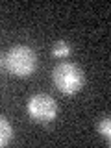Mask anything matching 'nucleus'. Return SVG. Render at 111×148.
<instances>
[{"mask_svg":"<svg viewBox=\"0 0 111 148\" xmlns=\"http://www.w3.org/2000/svg\"><path fill=\"white\" fill-rule=\"evenodd\" d=\"M28 117L37 124H50L58 117V102H56L50 95L46 92H37V95L30 96L26 104Z\"/></svg>","mask_w":111,"mask_h":148,"instance_id":"nucleus-3","label":"nucleus"},{"mask_svg":"<svg viewBox=\"0 0 111 148\" xmlns=\"http://www.w3.org/2000/svg\"><path fill=\"white\" fill-rule=\"evenodd\" d=\"M2 65H4V58L0 56V69H2Z\"/></svg>","mask_w":111,"mask_h":148,"instance_id":"nucleus-7","label":"nucleus"},{"mask_svg":"<svg viewBox=\"0 0 111 148\" xmlns=\"http://www.w3.org/2000/svg\"><path fill=\"white\" fill-rule=\"evenodd\" d=\"M13 135H15V132H13V126L9 124V120L0 117V148L8 146L9 143H11Z\"/></svg>","mask_w":111,"mask_h":148,"instance_id":"nucleus-4","label":"nucleus"},{"mask_svg":"<svg viewBox=\"0 0 111 148\" xmlns=\"http://www.w3.org/2000/svg\"><path fill=\"white\" fill-rule=\"evenodd\" d=\"M72 54V48L67 41H56L52 45V56L54 58H69Z\"/></svg>","mask_w":111,"mask_h":148,"instance_id":"nucleus-5","label":"nucleus"},{"mask_svg":"<svg viewBox=\"0 0 111 148\" xmlns=\"http://www.w3.org/2000/svg\"><path fill=\"white\" fill-rule=\"evenodd\" d=\"M4 65L9 74L17 78H28L37 69V54L26 45H15L4 56Z\"/></svg>","mask_w":111,"mask_h":148,"instance_id":"nucleus-1","label":"nucleus"},{"mask_svg":"<svg viewBox=\"0 0 111 148\" xmlns=\"http://www.w3.org/2000/svg\"><path fill=\"white\" fill-rule=\"evenodd\" d=\"M52 82L59 92H63V95H76L85 85V74L76 63L63 61L54 67Z\"/></svg>","mask_w":111,"mask_h":148,"instance_id":"nucleus-2","label":"nucleus"},{"mask_svg":"<svg viewBox=\"0 0 111 148\" xmlns=\"http://www.w3.org/2000/svg\"><path fill=\"white\" fill-rule=\"evenodd\" d=\"M98 133L102 135V139L106 141V145H109V143H111V119L108 117V115L98 122Z\"/></svg>","mask_w":111,"mask_h":148,"instance_id":"nucleus-6","label":"nucleus"}]
</instances>
